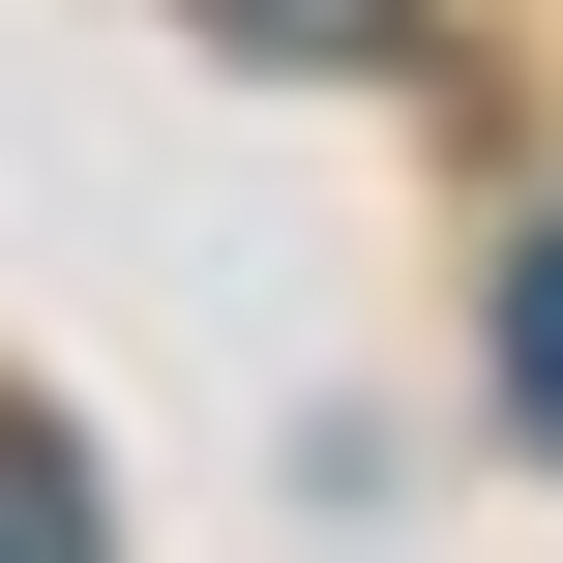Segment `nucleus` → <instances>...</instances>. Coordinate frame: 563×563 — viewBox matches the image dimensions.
<instances>
[{
  "label": "nucleus",
  "instance_id": "nucleus-1",
  "mask_svg": "<svg viewBox=\"0 0 563 563\" xmlns=\"http://www.w3.org/2000/svg\"><path fill=\"white\" fill-rule=\"evenodd\" d=\"M0 563H119V534H89V475H59V445H0Z\"/></svg>",
  "mask_w": 563,
  "mask_h": 563
},
{
  "label": "nucleus",
  "instance_id": "nucleus-2",
  "mask_svg": "<svg viewBox=\"0 0 563 563\" xmlns=\"http://www.w3.org/2000/svg\"><path fill=\"white\" fill-rule=\"evenodd\" d=\"M505 416H534V445H563V238H534V267H505Z\"/></svg>",
  "mask_w": 563,
  "mask_h": 563
}]
</instances>
